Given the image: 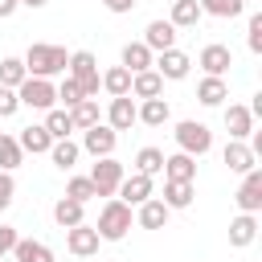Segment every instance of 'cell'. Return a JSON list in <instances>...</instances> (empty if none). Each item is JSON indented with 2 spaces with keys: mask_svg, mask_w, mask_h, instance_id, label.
I'll use <instances>...</instances> for the list:
<instances>
[{
  "mask_svg": "<svg viewBox=\"0 0 262 262\" xmlns=\"http://www.w3.org/2000/svg\"><path fill=\"white\" fill-rule=\"evenodd\" d=\"M221 160H225V168H229V172H237V176H246L250 168H258V156L250 151V143H246V139H229V143H225V151H221Z\"/></svg>",
  "mask_w": 262,
  "mask_h": 262,
  "instance_id": "cell-13",
  "label": "cell"
},
{
  "mask_svg": "<svg viewBox=\"0 0 262 262\" xmlns=\"http://www.w3.org/2000/svg\"><path fill=\"white\" fill-rule=\"evenodd\" d=\"M123 176H127V172H123V164H119L115 156H98L94 168H90V180H94V192H98V196H115V188H119Z\"/></svg>",
  "mask_w": 262,
  "mask_h": 262,
  "instance_id": "cell-6",
  "label": "cell"
},
{
  "mask_svg": "<svg viewBox=\"0 0 262 262\" xmlns=\"http://www.w3.org/2000/svg\"><path fill=\"white\" fill-rule=\"evenodd\" d=\"M254 237H258V213H237L229 221V246L233 250H246Z\"/></svg>",
  "mask_w": 262,
  "mask_h": 262,
  "instance_id": "cell-19",
  "label": "cell"
},
{
  "mask_svg": "<svg viewBox=\"0 0 262 262\" xmlns=\"http://www.w3.org/2000/svg\"><path fill=\"white\" fill-rule=\"evenodd\" d=\"M160 94H164V78L156 70L131 74V98H160Z\"/></svg>",
  "mask_w": 262,
  "mask_h": 262,
  "instance_id": "cell-23",
  "label": "cell"
},
{
  "mask_svg": "<svg viewBox=\"0 0 262 262\" xmlns=\"http://www.w3.org/2000/svg\"><path fill=\"white\" fill-rule=\"evenodd\" d=\"M135 172H143V176L156 180V176L164 172V151H160V147H139V151H135Z\"/></svg>",
  "mask_w": 262,
  "mask_h": 262,
  "instance_id": "cell-34",
  "label": "cell"
},
{
  "mask_svg": "<svg viewBox=\"0 0 262 262\" xmlns=\"http://www.w3.org/2000/svg\"><path fill=\"white\" fill-rule=\"evenodd\" d=\"M151 70L164 78V82H180V78H188V70H192V57L184 53V49H164V53H156V61H151Z\"/></svg>",
  "mask_w": 262,
  "mask_h": 262,
  "instance_id": "cell-7",
  "label": "cell"
},
{
  "mask_svg": "<svg viewBox=\"0 0 262 262\" xmlns=\"http://www.w3.org/2000/svg\"><path fill=\"white\" fill-rule=\"evenodd\" d=\"M12 196H16V180H12V172L0 168V213L12 205Z\"/></svg>",
  "mask_w": 262,
  "mask_h": 262,
  "instance_id": "cell-41",
  "label": "cell"
},
{
  "mask_svg": "<svg viewBox=\"0 0 262 262\" xmlns=\"http://www.w3.org/2000/svg\"><path fill=\"white\" fill-rule=\"evenodd\" d=\"M135 119L147 123V127H164V123L172 119V106H168L164 94H160V98H139V102H135Z\"/></svg>",
  "mask_w": 262,
  "mask_h": 262,
  "instance_id": "cell-15",
  "label": "cell"
},
{
  "mask_svg": "<svg viewBox=\"0 0 262 262\" xmlns=\"http://www.w3.org/2000/svg\"><path fill=\"white\" fill-rule=\"evenodd\" d=\"M45 156L53 160V168H61V172H70V168L78 164V156H82V147H78L74 139H53V147H49Z\"/></svg>",
  "mask_w": 262,
  "mask_h": 262,
  "instance_id": "cell-30",
  "label": "cell"
},
{
  "mask_svg": "<svg viewBox=\"0 0 262 262\" xmlns=\"http://www.w3.org/2000/svg\"><path fill=\"white\" fill-rule=\"evenodd\" d=\"M151 61H156V53H151L143 41H127V45H123V53H119V66H127L131 74L151 70Z\"/></svg>",
  "mask_w": 262,
  "mask_h": 262,
  "instance_id": "cell-22",
  "label": "cell"
},
{
  "mask_svg": "<svg viewBox=\"0 0 262 262\" xmlns=\"http://www.w3.org/2000/svg\"><path fill=\"white\" fill-rule=\"evenodd\" d=\"M225 131H229V139H246V135L254 131V115H250V106L229 102V106H225Z\"/></svg>",
  "mask_w": 262,
  "mask_h": 262,
  "instance_id": "cell-20",
  "label": "cell"
},
{
  "mask_svg": "<svg viewBox=\"0 0 262 262\" xmlns=\"http://www.w3.org/2000/svg\"><path fill=\"white\" fill-rule=\"evenodd\" d=\"M98 242H102V237H98V229H94V225H86V221L66 229V250H70L74 258H94V254H98Z\"/></svg>",
  "mask_w": 262,
  "mask_h": 262,
  "instance_id": "cell-10",
  "label": "cell"
},
{
  "mask_svg": "<svg viewBox=\"0 0 262 262\" xmlns=\"http://www.w3.org/2000/svg\"><path fill=\"white\" fill-rule=\"evenodd\" d=\"M25 70H29V78H57V74H66V66H70V53L61 49V45H45V41H33L29 49H25Z\"/></svg>",
  "mask_w": 262,
  "mask_h": 262,
  "instance_id": "cell-1",
  "label": "cell"
},
{
  "mask_svg": "<svg viewBox=\"0 0 262 262\" xmlns=\"http://www.w3.org/2000/svg\"><path fill=\"white\" fill-rule=\"evenodd\" d=\"M57 102H61V106H66V111H70V106H74V102H82V86H78V82H74V78H70V74H66V82H61V86H57Z\"/></svg>",
  "mask_w": 262,
  "mask_h": 262,
  "instance_id": "cell-38",
  "label": "cell"
},
{
  "mask_svg": "<svg viewBox=\"0 0 262 262\" xmlns=\"http://www.w3.org/2000/svg\"><path fill=\"white\" fill-rule=\"evenodd\" d=\"M115 196L123 201V205H143L147 196H156V184H151V176H143V172H131V176H123L119 180V188H115Z\"/></svg>",
  "mask_w": 262,
  "mask_h": 262,
  "instance_id": "cell-9",
  "label": "cell"
},
{
  "mask_svg": "<svg viewBox=\"0 0 262 262\" xmlns=\"http://www.w3.org/2000/svg\"><path fill=\"white\" fill-rule=\"evenodd\" d=\"M176 147L180 151H188V156H205L209 147H213V131L205 127V123H196V119H184V123H176Z\"/></svg>",
  "mask_w": 262,
  "mask_h": 262,
  "instance_id": "cell-5",
  "label": "cell"
},
{
  "mask_svg": "<svg viewBox=\"0 0 262 262\" xmlns=\"http://www.w3.org/2000/svg\"><path fill=\"white\" fill-rule=\"evenodd\" d=\"M12 262H16V258H12Z\"/></svg>",
  "mask_w": 262,
  "mask_h": 262,
  "instance_id": "cell-46",
  "label": "cell"
},
{
  "mask_svg": "<svg viewBox=\"0 0 262 262\" xmlns=\"http://www.w3.org/2000/svg\"><path fill=\"white\" fill-rule=\"evenodd\" d=\"M16 98L29 111H49V106H57V86H53V78H25L16 86Z\"/></svg>",
  "mask_w": 262,
  "mask_h": 262,
  "instance_id": "cell-4",
  "label": "cell"
},
{
  "mask_svg": "<svg viewBox=\"0 0 262 262\" xmlns=\"http://www.w3.org/2000/svg\"><path fill=\"white\" fill-rule=\"evenodd\" d=\"M25 78H29V70H25L20 57H0V86H12L16 90Z\"/></svg>",
  "mask_w": 262,
  "mask_h": 262,
  "instance_id": "cell-36",
  "label": "cell"
},
{
  "mask_svg": "<svg viewBox=\"0 0 262 262\" xmlns=\"http://www.w3.org/2000/svg\"><path fill=\"white\" fill-rule=\"evenodd\" d=\"M45 131H49L53 139H70V135H74L70 111H66V106H49V111H45Z\"/></svg>",
  "mask_w": 262,
  "mask_h": 262,
  "instance_id": "cell-32",
  "label": "cell"
},
{
  "mask_svg": "<svg viewBox=\"0 0 262 262\" xmlns=\"http://www.w3.org/2000/svg\"><path fill=\"white\" fill-rule=\"evenodd\" d=\"M237 209L242 213H262V168H250L242 176V188H237Z\"/></svg>",
  "mask_w": 262,
  "mask_h": 262,
  "instance_id": "cell-11",
  "label": "cell"
},
{
  "mask_svg": "<svg viewBox=\"0 0 262 262\" xmlns=\"http://www.w3.org/2000/svg\"><path fill=\"white\" fill-rule=\"evenodd\" d=\"M135 4H139V0H102V8H106V12H115V16H123V12H131Z\"/></svg>",
  "mask_w": 262,
  "mask_h": 262,
  "instance_id": "cell-43",
  "label": "cell"
},
{
  "mask_svg": "<svg viewBox=\"0 0 262 262\" xmlns=\"http://www.w3.org/2000/svg\"><path fill=\"white\" fill-rule=\"evenodd\" d=\"M192 196H196L192 180H164V196H160V201H164L168 209H188Z\"/></svg>",
  "mask_w": 262,
  "mask_h": 262,
  "instance_id": "cell-25",
  "label": "cell"
},
{
  "mask_svg": "<svg viewBox=\"0 0 262 262\" xmlns=\"http://www.w3.org/2000/svg\"><path fill=\"white\" fill-rule=\"evenodd\" d=\"M205 16H221V20H233L246 12V0H196Z\"/></svg>",
  "mask_w": 262,
  "mask_h": 262,
  "instance_id": "cell-33",
  "label": "cell"
},
{
  "mask_svg": "<svg viewBox=\"0 0 262 262\" xmlns=\"http://www.w3.org/2000/svg\"><path fill=\"white\" fill-rule=\"evenodd\" d=\"M66 74H70V78L82 86V98H98L102 82H98V57H94L90 49H74V53H70Z\"/></svg>",
  "mask_w": 262,
  "mask_h": 262,
  "instance_id": "cell-3",
  "label": "cell"
},
{
  "mask_svg": "<svg viewBox=\"0 0 262 262\" xmlns=\"http://www.w3.org/2000/svg\"><path fill=\"white\" fill-rule=\"evenodd\" d=\"M168 205L160 201V196H147L143 205H135V221H139V229H164L168 225Z\"/></svg>",
  "mask_w": 262,
  "mask_h": 262,
  "instance_id": "cell-16",
  "label": "cell"
},
{
  "mask_svg": "<svg viewBox=\"0 0 262 262\" xmlns=\"http://www.w3.org/2000/svg\"><path fill=\"white\" fill-rule=\"evenodd\" d=\"M143 45H147L151 53L172 49V45H176V25H172V20H151V25L143 29Z\"/></svg>",
  "mask_w": 262,
  "mask_h": 262,
  "instance_id": "cell-17",
  "label": "cell"
},
{
  "mask_svg": "<svg viewBox=\"0 0 262 262\" xmlns=\"http://www.w3.org/2000/svg\"><path fill=\"white\" fill-rule=\"evenodd\" d=\"M49 0H20V8H45Z\"/></svg>",
  "mask_w": 262,
  "mask_h": 262,
  "instance_id": "cell-45",
  "label": "cell"
},
{
  "mask_svg": "<svg viewBox=\"0 0 262 262\" xmlns=\"http://www.w3.org/2000/svg\"><path fill=\"white\" fill-rule=\"evenodd\" d=\"M196 66L205 70V74H213V78H225L229 74V66H233V53H229V45H205L201 49V57H196Z\"/></svg>",
  "mask_w": 262,
  "mask_h": 262,
  "instance_id": "cell-12",
  "label": "cell"
},
{
  "mask_svg": "<svg viewBox=\"0 0 262 262\" xmlns=\"http://www.w3.org/2000/svg\"><path fill=\"white\" fill-rule=\"evenodd\" d=\"M20 111V98H16V90L12 86H0V119H12Z\"/></svg>",
  "mask_w": 262,
  "mask_h": 262,
  "instance_id": "cell-40",
  "label": "cell"
},
{
  "mask_svg": "<svg viewBox=\"0 0 262 262\" xmlns=\"http://www.w3.org/2000/svg\"><path fill=\"white\" fill-rule=\"evenodd\" d=\"M78 147L90 151L94 160H98V156H115V147H119V131L106 127V123H94V127L82 131V143H78Z\"/></svg>",
  "mask_w": 262,
  "mask_h": 262,
  "instance_id": "cell-8",
  "label": "cell"
},
{
  "mask_svg": "<svg viewBox=\"0 0 262 262\" xmlns=\"http://www.w3.org/2000/svg\"><path fill=\"white\" fill-rule=\"evenodd\" d=\"M201 16H205V12H201L196 0H172V16H168V20H172L176 29H196Z\"/></svg>",
  "mask_w": 262,
  "mask_h": 262,
  "instance_id": "cell-31",
  "label": "cell"
},
{
  "mask_svg": "<svg viewBox=\"0 0 262 262\" xmlns=\"http://www.w3.org/2000/svg\"><path fill=\"white\" fill-rule=\"evenodd\" d=\"M70 119H74V131H86L94 123H102V111H98V98H82L70 106Z\"/></svg>",
  "mask_w": 262,
  "mask_h": 262,
  "instance_id": "cell-29",
  "label": "cell"
},
{
  "mask_svg": "<svg viewBox=\"0 0 262 262\" xmlns=\"http://www.w3.org/2000/svg\"><path fill=\"white\" fill-rule=\"evenodd\" d=\"M66 196H74V201H94L98 192H94V180L90 176H70V184H66Z\"/></svg>",
  "mask_w": 262,
  "mask_h": 262,
  "instance_id": "cell-37",
  "label": "cell"
},
{
  "mask_svg": "<svg viewBox=\"0 0 262 262\" xmlns=\"http://www.w3.org/2000/svg\"><path fill=\"white\" fill-rule=\"evenodd\" d=\"M20 160H25V151H20L16 135L0 131V168H4V172H16V168H20Z\"/></svg>",
  "mask_w": 262,
  "mask_h": 262,
  "instance_id": "cell-35",
  "label": "cell"
},
{
  "mask_svg": "<svg viewBox=\"0 0 262 262\" xmlns=\"http://www.w3.org/2000/svg\"><path fill=\"white\" fill-rule=\"evenodd\" d=\"M16 8H20V0H0V20H8Z\"/></svg>",
  "mask_w": 262,
  "mask_h": 262,
  "instance_id": "cell-44",
  "label": "cell"
},
{
  "mask_svg": "<svg viewBox=\"0 0 262 262\" xmlns=\"http://www.w3.org/2000/svg\"><path fill=\"white\" fill-rule=\"evenodd\" d=\"M164 180H196V156L188 151L164 156Z\"/></svg>",
  "mask_w": 262,
  "mask_h": 262,
  "instance_id": "cell-21",
  "label": "cell"
},
{
  "mask_svg": "<svg viewBox=\"0 0 262 262\" xmlns=\"http://www.w3.org/2000/svg\"><path fill=\"white\" fill-rule=\"evenodd\" d=\"M98 82H102V90H106L111 98L131 94V70H127V66H111L106 74H98Z\"/></svg>",
  "mask_w": 262,
  "mask_h": 262,
  "instance_id": "cell-28",
  "label": "cell"
},
{
  "mask_svg": "<svg viewBox=\"0 0 262 262\" xmlns=\"http://www.w3.org/2000/svg\"><path fill=\"white\" fill-rule=\"evenodd\" d=\"M12 246H16V229L12 225H0V258L12 254Z\"/></svg>",
  "mask_w": 262,
  "mask_h": 262,
  "instance_id": "cell-42",
  "label": "cell"
},
{
  "mask_svg": "<svg viewBox=\"0 0 262 262\" xmlns=\"http://www.w3.org/2000/svg\"><path fill=\"white\" fill-rule=\"evenodd\" d=\"M229 98V86H225V78H213V74H205L201 78V86H196V102L201 106H221Z\"/></svg>",
  "mask_w": 262,
  "mask_h": 262,
  "instance_id": "cell-24",
  "label": "cell"
},
{
  "mask_svg": "<svg viewBox=\"0 0 262 262\" xmlns=\"http://www.w3.org/2000/svg\"><path fill=\"white\" fill-rule=\"evenodd\" d=\"M246 45H250V53H262V12L250 16V25H246Z\"/></svg>",
  "mask_w": 262,
  "mask_h": 262,
  "instance_id": "cell-39",
  "label": "cell"
},
{
  "mask_svg": "<svg viewBox=\"0 0 262 262\" xmlns=\"http://www.w3.org/2000/svg\"><path fill=\"white\" fill-rule=\"evenodd\" d=\"M16 143H20V151H29V156H45V151L53 147V135L45 131V123H29V127L16 135Z\"/></svg>",
  "mask_w": 262,
  "mask_h": 262,
  "instance_id": "cell-18",
  "label": "cell"
},
{
  "mask_svg": "<svg viewBox=\"0 0 262 262\" xmlns=\"http://www.w3.org/2000/svg\"><path fill=\"white\" fill-rule=\"evenodd\" d=\"M53 221H57L61 229L82 225V221H86V205H82V201H74V196H61V201L53 205Z\"/></svg>",
  "mask_w": 262,
  "mask_h": 262,
  "instance_id": "cell-27",
  "label": "cell"
},
{
  "mask_svg": "<svg viewBox=\"0 0 262 262\" xmlns=\"http://www.w3.org/2000/svg\"><path fill=\"white\" fill-rule=\"evenodd\" d=\"M139 119H135V98L131 94H119V98H111V106H106V127H115V131H131Z\"/></svg>",
  "mask_w": 262,
  "mask_h": 262,
  "instance_id": "cell-14",
  "label": "cell"
},
{
  "mask_svg": "<svg viewBox=\"0 0 262 262\" xmlns=\"http://www.w3.org/2000/svg\"><path fill=\"white\" fill-rule=\"evenodd\" d=\"M12 258H16V262H53V250H49L45 242H37V237H16Z\"/></svg>",
  "mask_w": 262,
  "mask_h": 262,
  "instance_id": "cell-26",
  "label": "cell"
},
{
  "mask_svg": "<svg viewBox=\"0 0 262 262\" xmlns=\"http://www.w3.org/2000/svg\"><path fill=\"white\" fill-rule=\"evenodd\" d=\"M131 205H123L119 196H106V205L98 209V221H94V229H98V237L102 242H123L127 237V229H131Z\"/></svg>",
  "mask_w": 262,
  "mask_h": 262,
  "instance_id": "cell-2",
  "label": "cell"
}]
</instances>
